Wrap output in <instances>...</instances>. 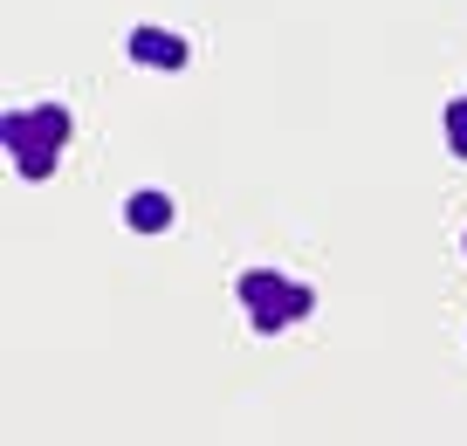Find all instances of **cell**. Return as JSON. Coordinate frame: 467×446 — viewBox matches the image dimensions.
Segmentation results:
<instances>
[{
  "label": "cell",
  "instance_id": "cell-1",
  "mask_svg": "<svg viewBox=\"0 0 467 446\" xmlns=\"http://www.w3.org/2000/svg\"><path fill=\"white\" fill-rule=\"evenodd\" d=\"M124 56H131L138 69H186L192 48H186V35H172V28H131L124 35Z\"/></svg>",
  "mask_w": 467,
  "mask_h": 446
},
{
  "label": "cell",
  "instance_id": "cell-2",
  "mask_svg": "<svg viewBox=\"0 0 467 446\" xmlns=\"http://www.w3.org/2000/svg\"><path fill=\"white\" fill-rule=\"evenodd\" d=\"M172 220H179V206H172V192H159V186H145V192L124 200V227L131 233H165Z\"/></svg>",
  "mask_w": 467,
  "mask_h": 446
},
{
  "label": "cell",
  "instance_id": "cell-3",
  "mask_svg": "<svg viewBox=\"0 0 467 446\" xmlns=\"http://www.w3.org/2000/svg\"><path fill=\"white\" fill-rule=\"evenodd\" d=\"M234 296L248 303V316H254V309H275L282 296H289V275H275V268H248V275H234Z\"/></svg>",
  "mask_w": 467,
  "mask_h": 446
},
{
  "label": "cell",
  "instance_id": "cell-4",
  "mask_svg": "<svg viewBox=\"0 0 467 446\" xmlns=\"http://www.w3.org/2000/svg\"><path fill=\"white\" fill-rule=\"evenodd\" d=\"M69 130H76V117L62 110V103H35V144H69Z\"/></svg>",
  "mask_w": 467,
  "mask_h": 446
},
{
  "label": "cell",
  "instance_id": "cell-5",
  "mask_svg": "<svg viewBox=\"0 0 467 446\" xmlns=\"http://www.w3.org/2000/svg\"><path fill=\"white\" fill-rule=\"evenodd\" d=\"M15 172L28 179V186H42V179L56 172V144H28V151H15Z\"/></svg>",
  "mask_w": 467,
  "mask_h": 446
},
{
  "label": "cell",
  "instance_id": "cell-6",
  "mask_svg": "<svg viewBox=\"0 0 467 446\" xmlns=\"http://www.w3.org/2000/svg\"><path fill=\"white\" fill-rule=\"evenodd\" d=\"M447 144H453V159H467V97L447 103Z\"/></svg>",
  "mask_w": 467,
  "mask_h": 446
},
{
  "label": "cell",
  "instance_id": "cell-7",
  "mask_svg": "<svg viewBox=\"0 0 467 446\" xmlns=\"http://www.w3.org/2000/svg\"><path fill=\"white\" fill-rule=\"evenodd\" d=\"M282 309H289V323H303L309 309H317V288H309V282H289V296H282Z\"/></svg>",
  "mask_w": 467,
  "mask_h": 446
}]
</instances>
